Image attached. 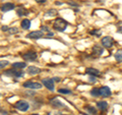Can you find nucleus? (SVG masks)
<instances>
[{
  "instance_id": "f257e3e1",
  "label": "nucleus",
  "mask_w": 122,
  "mask_h": 115,
  "mask_svg": "<svg viewBox=\"0 0 122 115\" xmlns=\"http://www.w3.org/2000/svg\"><path fill=\"white\" fill-rule=\"evenodd\" d=\"M53 26L56 31L58 32H63L65 31L66 28H67V22L63 20V18H56L54 24H53Z\"/></svg>"
},
{
  "instance_id": "f03ea898",
  "label": "nucleus",
  "mask_w": 122,
  "mask_h": 115,
  "mask_svg": "<svg viewBox=\"0 0 122 115\" xmlns=\"http://www.w3.org/2000/svg\"><path fill=\"white\" fill-rule=\"evenodd\" d=\"M15 108H16L17 110L21 111V112H25V111H26L29 108H30V104L26 101H24V100H20L15 103Z\"/></svg>"
},
{
  "instance_id": "7ed1b4c3",
  "label": "nucleus",
  "mask_w": 122,
  "mask_h": 115,
  "mask_svg": "<svg viewBox=\"0 0 122 115\" xmlns=\"http://www.w3.org/2000/svg\"><path fill=\"white\" fill-rule=\"evenodd\" d=\"M22 58H24L25 61H29V62H33V61L37 60L38 58V54L37 52L35 51H30V52H26L22 55Z\"/></svg>"
},
{
  "instance_id": "20e7f679",
  "label": "nucleus",
  "mask_w": 122,
  "mask_h": 115,
  "mask_svg": "<svg viewBox=\"0 0 122 115\" xmlns=\"http://www.w3.org/2000/svg\"><path fill=\"white\" fill-rule=\"evenodd\" d=\"M44 37V33L42 31H34L32 33H29L26 35V38L28 39H34V40H37V39H41V38Z\"/></svg>"
},
{
  "instance_id": "39448f33",
  "label": "nucleus",
  "mask_w": 122,
  "mask_h": 115,
  "mask_svg": "<svg viewBox=\"0 0 122 115\" xmlns=\"http://www.w3.org/2000/svg\"><path fill=\"white\" fill-rule=\"evenodd\" d=\"M114 44V40L113 38L109 37V36H106V37H103L102 38V45L104 46L105 48H111Z\"/></svg>"
},
{
  "instance_id": "423d86ee",
  "label": "nucleus",
  "mask_w": 122,
  "mask_h": 115,
  "mask_svg": "<svg viewBox=\"0 0 122 115\" xmlns=\"http://www.w3.org/2000/svg\"><path fill=\"white\" fill-rule=\"evenodd\" d=\"M25 88H29V89H33V90H37V89H41L42 85L38 82H32V80H29V82H25L24 84Z\"/></svg>"
},
{
  "instance_id": "0eeeda50",
  "label": "nucleus",
  "mask_w": 122,
  "mask_h": 115,
  "mask_svg": "<svg viewBox=\"0 0 122 115\" xmlns=\"http://www.w3.org/2000/svg\"><path fill=\"white\" fill-rule=\"evenodd\" d=\"M22 72L20 69V70H15V68L14 69H9V70H6L4 71V74L5 75H9V76H13V78H20V76H22Z\"/></svg>"
},
{
  "instance_id": "6e6552de",
  "label": "nucleus",
  "mask_w": 122,
  "mask_h": 115,
  "mask_svg": "<svg viewBox=\"0 0 122 115\" xmlns=\"http://www.w3.org/2000/svg\"><path fill=\"white\" fill-rule=\"evenodd\" d=\"M43 85L50 91H54V79L53 78H45L43 79Z\"/></svg>"
},
{
  "instance_id": "1a4fd4ad",
  "label": "nucleus",
  "mask_w": 122,
  "mask_h": 115,
  "mask_svg": "<svg viewBox=\"0 0 122 115\" xmlns=\"http://www.w3.org/2000/svg\"><path fill=\"white\" fill-rule=\"evenodd\" d=\"M100 93H101V96H103V97H110L112 94L111 90H110L109 87H102L100 89Z\"/></svg>"
},
{
  "instance_id": "9d476101",
  "label": "nucleus",
  "mask_w": 122,
  "mask_h": 115,
  "mask_svg": "<svg viewBox=\"0 0 122 115\" xmlns=\"http://www.w3.org/2000/svg\"><path fill=\"white\" fill-rule=\"evenodd\" d=\"M50 104L52 105V107H54V108H64V106H65L62 102L59 101L58 99H56V98L50 101Z\"/></svg>"
},
{
  "instance_id": "9b49d317",
  "label": "nucleus",
  "mask_w": 122,
  "mask_h": 115,
  "mask_svg": "<svg viewBox=\"0 0 122 115\" xmlns=\"http://www.w3.org/2000/svg\"><path fill=\"white\" fill-rule=\"evenodd\" d=\"M13 8H14L13 3L7 2V3H4V4L1 6V11L2 12H7V11H9V10H12Z\"/></svg>"
},
{
  "instance_id": "f8f14e48",
  "label": "nucleus",
  "mask_w": 122,
  "mask_h": 115,
  "mask_svg": "<svg viewBox=\"0 0 122 115\" xmlns=\"http://www.w3.org/2000/svg\"><path fill=\"white\" fill-rule=\"evenodd\" d=\"M103 52H104V49H103L102 47H100V46H95V47L93 48V54L94 56H96V58L99 56H101L103 54Z\"/></svg>"
},
{
  "instance_id": "ddd939ff",
  "label": "nucleus",
  "mask_w": 122,
  "mask_h": 115,
  "mask_svg": "<svg viewBox=\"0 0 122 115\" xmlns=\"http://www.w3.org/2000/svg\"><path fill=\"white\" fill-rule=\"evenodd\" d=\"M86 73L90 74V75H95V76H100V71L96 68H92V67H89V68H86Z\"/></svg>"
},
{
  "instance_id": "4468645a",
  "label": "nucleus",
  "mask_w": 122,
  "mask_h": 115,
  "mask_svg": "<svg viewBox=\"0 0 122 115\" xmlns=\"http://www.w3.org/2000/svg\"><path fill=\"white\" fill-rule=\"evenodd\" d=\"M26 71H28V73H29V74L35 75V74L40 73L41 69H40V68H38V67H36V66H29V67H28V69H26Z\"/></svg>"
},
{
  "instance_id": "2eb2a0df",
  "label": "nucleus",
  "mask_w": 122,
  "mask_h": 115,
  "mask_svg": "<svg viewBox=\"0 0 122 115\" xmlns=\"http://www.w3.org/2000/svg\"><path fill=\"white\" fill-rule=\"evenodd\" d=\"M97 106L100 110L105 111V110H107V108H108V103H107L106 101H99L97 103Z\"/></svg>"
},
{
  "instance_id": "dca6fc26",
  "label": "nucleus",
  "mask_w": 122,
  "mask_h": 115,
  "mask_svg": "<svg viewBox=\"0 0 122 115\" xmlns=\"http://www.w3.org/2000/svg\"><path fill=\"white\" fill-rule=\"evenodd\" d=\"M26 66V63L25 62H14L12 64V67L15 68V69H22Z\"/></svg>"
},
{
  "instance_id": "f3484780",
  "label": "nucleus",
  "mask_w": 122,
  "mask_h": 115,
  "mask_svg": "<svg viewBox=\"0 0 122 115\" xmlns=\"http://www.w3.org/2000/svg\"><path fill=\"white\" fill-rule=\"evenodd\" d=\"M21 28L24 29V30H29L30 28V21L29 20H24L21 21Z\"/></svg>"
},
{
  "instance_id": "a211bd4d",
  "label": "nucleus",
  "mask_w": 122,
  "mask_h": 115,
  "mask_svg": "<svg viewBox=\"0 0 122 115\" xmlns=\"http://www.w3.org/2000/svg\"><path fill=\"white\" fill-rule=\"evenodd\" d=\"M16 13H17V15H20V16H25V15L28 14V10L24 8V7H20V8H17Z\"/></svg>"
},
{
  "instance_id": "6ab92c4d",
  "label": "nucleus",
  "mask_w": 122,
  "mask_h": 115,
  "mask_svg": "<svg viewBox=\"0 0 122 115\" xmlns=\"http://www.w3.org/2000/svg\"><path fill=\"white\" fill-rule=\"evenodd\" d=\"M57 14V10L55 9H50V10H48L47 12H45V16H47V17H50V16H54V15Z\"/></svg>"
},
{
  "instance_id": "aec40b11",
  "label": "nucleus",
  "mask_w": 122,
  "mask_h": 115,
  "mask_svg": "<svg viewBox=\"0 0 122 115\" xmlns=\"http://www.w3.org/2000/svg\"><path fill=\"white\" fill-rule=\"evenodd\" d=\"M91 95L94 96V97H99V96H101V93H100V89H97V88H95L91 91Z\"/></svg>"
},
{
  "instance_id": "412c9836",
  "label": "nucleus",
  "mask_w": 122,
  "mask_h": 115,
  "mask_svg": "<svg viewBox=\"0 0 122 115\" xmlns=\"http://www.w3.org/2000/svg\"><path fill=\"white\" fill-rule=\"evenodd\" d=\"M114 57H115V59L117 62H122V53L121 52H117L115 53V55H114Z\"/></svg>"
},
{
  "instance_id": "4be33fe9",
  "label": "nucleus",
  "mask_w": 122,
  "mask_h": 115,
  "mask_svg": "<svg viewBox=\"0 0 122 115\" xmlns=\"http://www.w3.org/2000/svg\"><path fill=\"white\" fill-rule=\"evenodd\" d=\"M10 35H12V34H16V33H18V29L17 28H9V30L7 31Z\"/></svg>"
},
{
  "instance_id": "5701e85b",
  "label": "nucleus",
  "mask_w": 122,
  "mask_h": 115,
  "mask_svg": "<svg viewBox=\"0 0 122 115\" xmlns=\"http://www.w3.org/2000/svg\"><path fill=\"white\" fill-rule=\"evenodd\" d=\"M58 92L60 94H71V91L67 89H59Z\"/></svg>"
},
{
  "instance_id": "b1692460",
  "label": "nucleus",
  "mask_w": 122,
  "mask_h": 115,
  "mask_svg": "<svg viewBox=\"0 0 122 115\" xmlns=\"http://www.w3.org/2000/svg\"><path fill=\"white\" fill-rule=\"evenodd\" d=\"M8 64H9L8 61H6V60H1V62H0V67H1V68H4L6 65H8Z\"/></svg>"
},
{
  "instance_id": "393cba45",
  "label": "nucleus",
  "mask_w": 122,
  "mask_h": 115,
  "mask_svg": "<svg viewBox=\"0 0 122 115\" xmlns=\"http://www.w3.org/2000/svg\"><path fill=\"white\" fill-rule=\"evenodd\" d=\"M86 110H89L90 111V112L92 113V114H97V110L96 109H95V108H93V107H90V106H87L86 107Z\"/></svg>"
},
{
  "instance_id": "a878e982",
  "label": "nucleus",
  "mask_w": 122,
  "mask_h": 115,
  "mask_svg": "<svg viewBox=\"0 0 122 115\" xmlns=\"http://www.w3.org/2000/svg\"><path fill=\"white\" fill-rule=\"evenodd\" d=\"M91 35H96V36H101V31L100 30H95V31H92L91 32Z\"/></svg>"
},
{
  "instance_id": "bb28decb",
  "label": "nucleus",
  "mask_w": 122,
  "mask_h": 115,
  "mask_svg": "<svg viewBox=\"0 0 122 115\" xmlns=\"http://www.w3.org/2000/svg\"><path fill=\"white\" fill-rule=\"evenodd\" d=\"M117 28H118V31H119L120 33H122V21H119L117 24Z\"/></svg>"
},
{
  "instance_id": "cd10ccee",
  "label": "nucleus",
  "mask_w": 122,
  "mask_h": 115,
  "mask_svg": "<svg viewBox=\"0 0 122 115\" xmlns=\"http://www.w3.org/2000/svg\"><path fill=\"white\" fill-rule=\"evenodd\" d=\"M90 80H91V82H92V83H96V80H97V78H94V76H93V75H91V76H90Z\"/></svg>"
},
{
  "instance_id": "c85d7f7f",
  "label": "nucleus",
  "mask_w": 122,
  "mask_h": 115,
  "mask_svg": "<svg viewBox=\"0 0 122 115\" xmlns=\"http://www.w3.org/2000/svg\"><path fill=\"white\" fill-rule=\"evenodd\" d=\"M69 5H72V6H77V3H75V2H73V1H68L67 2Z\"/></svg>"
},
{
  "instance_id": "c756f323",
  "label": "nucleus",
  "mask_w": 122,
  "mask_h": 115,
  "mask_svg": "<svg viewBox=\"0 0 122 115\" xmlns=\"http://www.w3.org/2000/svg\"><path fill=\"white\" fill-rule=\"evenodd\" d=\"M36 2H38V3H45L46 0H36Z\"/></svg>"
},
{
  "instance_id": "7c9ffc66",
  "label": "nucleus",
  "mask_w": 122,
  "mask_h": 115,
  "mask_svg": "<svg viewBox=\"0 0 122 115\" xmlns=\"http://www.w3.org/2000/svg\"><path fill=\"white\" fill-rule=\"evenodd\" d=\"M9 30V28H7V26H2V31H3V32H4V31H8Z\"/></svg>"
},
{
  "instance_id": "2f4dec72",
  "label": "nucleus",
  "mask_w": 122,
  "mask_h": 115,
  "mask_svg": "<svg viewBox=\"0 0 122 115\" xmlns=\"http://www.w3.org/2000/svg\"><path fill=\"white\" fill-rule=\"evenodd\" d=\"M42 30H43V31H47V32H49V29L47 28V26H42Z\"/></svg>"
},
{
  "instance_id": "473e14b6",
  "label": "nucleus",
  "mask_w": 122,
  "mask_h": 115,
  "mask_svg": "<svg viewBox=\"0 0 122 115\" xmlns=\"http://www.w3.org/2000/svg\"><path fill=\"white\" fill-rule=\"evenodd\" d=\"M47 36H49V37H50V36H54V34H53V33H50V32H48Z\"/></svg>"
},
{
  "instance_id": "72a5a7b5",
  "label": "nucleus",
  "mask_w": 122,
  "mask_h": 115,
  "mask_svg": "<svg viewBox=\"0 0 122 115\" xmlns=\"http://www.w3.org/2000/svg\"><path fill=\"white\" fill-rule=\"evenodd\" d=\"M1 113H2V115H7L5 111H3V110H1Z\"/></svg>"
},
{
  "instance_id": "f704fd0d",
  "label": "nucleus",
  "mask_w": 122,
  "mask_h": 115,
  "mask_svg": "<svg viewBox=\"0 0 122 115\" xmlns=\"http://www.w3.org/2000/svg\"><path fill=\"white\" fill-rule=\"evenodd\" d=\"M53 79H54V80H57V82H58V80H60L59 78H53Z\"/></svg>"
},
{
  "instance_id": "c9c22d12",
  "label": "nucleus",
  "mask_w": 122,
  "mask_h": 115,
  "mask_svg": "<svg viewBox=\"0 0 122 115\" xmlns=\"http://www.w3.org/2000/svg\"><path fill=\"white\" fill-rule=\"evenodd\" d=\"M33 115H39V114H33Z\"/></svg>"
},
{
  "instance_id": "e433bc0d",
  "label": "nucleus",
  "mask_w": 122,
  "mask_h": 115,
  "mask_svg": "<svg viewBox=\"0 0 122 115\" xmlns=\"http://www.w3.org/2000/svg\"><path fill=\"white\" fill-rule=\"evenodd\" d=\"M46 115H50V114H49V113H48V114H46Z\"/></svg>"
},
{
  "instance_id": "4c0bfd02",
  "label": "nucleus",
  "mask_w": 122,
  "mask_h": 115,
  "mask_svg": "<svg viewBox=\"0 0 122 115\" xmlns=\"http://www.w3.org/2000/svg\"><path fill=\"white\" fill-rule=\"evenodd\" d=\"M57 115H58V114H57ZM62 115H66V114H62Z\"/></svg>"
},
{
  "instance_id": "58836bf2",
  "label": "nucleus",
  "mask_w": 122,
  "mask_h": 115,
  "mask_svg": "<svg viewBox=\"0 0 122 115\" xmlns=\"http://www.w3.org/2000/svg\"><path fill=\"white\" fill-rule=\"evenodd\" d=\"M85 115H89V114H85Z\"/></svg>"
}]
</instances>
